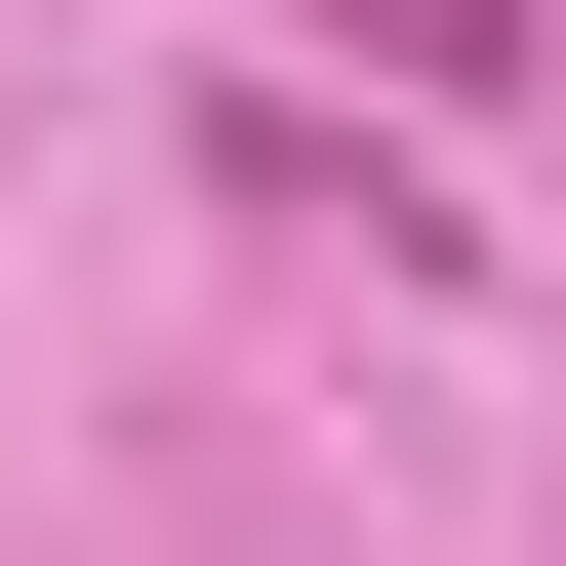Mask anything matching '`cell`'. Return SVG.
<instances>
[{"instance_id":"1","label":"cell","mask_w":566,"mask_h":566,"mask_svg":"<svg viewBox=\"0 0 566 566\" xmlns=\"http://www.w3.org/2000/svg\"><path fill=\"white\" fill-rule=\"evenodd\" d=\"M324 41H365V82H526V0H324Z\"/></svg>"}]
</instances>
